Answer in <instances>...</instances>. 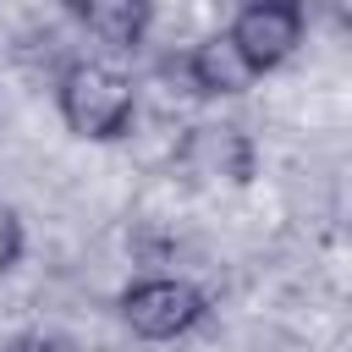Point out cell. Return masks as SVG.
<instances>
[{
    "label": "cell",
    "instance_id": "cell-5",
    "mask_svg": "<svg viewBox=\"0 0 352 352\" xmlns=\"http://www.w3.org/2000/svg\"><path fill=\"white\" fill-rule=\"evenodd\" d=\"M182 72H187V88L198 99H236L258 82V72L248 66V55L236 50V38L220 28L209 38H198L187 55H182Z\"/></svg>",
    "mask_w": 352,
    "mask_h": 352
},
{
    "label": "cell",
    "instance_id": "cell-4",
    "mask_svg": "<svg viewBox=\"0 0 352 352\" xmlns=\"http://www.w3.org/2000/svg\"><path fill=\"white\" fill-rule=\"evenodd\" d=\"M302 28H308V11H302L297 0H248V6L231 16L226 33H231L236 50L248 55V66L264 77V72H275V66H286V60L297 55Z\"/></svg>",
    "mask_w": 352,
    "mask_h": 352
},
{
    "label": "cell",
    "instance_id": "cell-8",
    "mask_svg": "<svg viewBox=\"0 0 352 352\" xmlns=\"http://www.w3.org/2000/svg\"><path fill=\"white\" fill-rule=\"evenodd\" d=\"M11 352H82V346L72 336H60V330H28V336L11 341Z\"/></svg>",
    "mask_w": 352,
    "mask_h": 352
},
{
    "label": "cell",
    "instance_id": "cell-7",
    "mask_svg": "<svg viewBox=\"0 0 352 352\" xmlns=\"http://www.w3.org/2000/svg\"><path fill=\"white\" fill-rule=\"evenodd\" d=\"M22 248H28V236H22V214H16L11 204H0V275L16 270Z\"/></svg>",
    "mask_w": 352,
    "mask_h": 352
},
{
    "label": "cell",
    "instance_id": "cell-3",
    "mask_svg": "<svg viewBox=\"0 0 352 352\" xmlns=\"http://www.w3.org/2000/svg\"><path fill=\"white\" fill-rule=\"evenodd\" d=\"M176 165L198 187H248L258 170V148L236 121H192L176 138Z\"/></svg>",
    "mask_w": 352,
    "mask_h": 352
},
{
    "label": "cell",
    "instance_id": "cell-6",
    "mask_svg": "<svg viewBox=\"0 0 352 352\" xmlns=\"http://www.w3.org/2000/svg\"><path fill=\"white\" fill-rule=\"evenodd\" d=\"M72 16L82 22L88 38L110 44V50H138L154 22V6L148 0H77Z\"/></svg>",
    "mask_w": 352,
    "mask_h": 352
},
{
    "label": "cell",
    "instance_id": "cell-1",
    "mask_svg": "<svg viewBox=\"0 0 352 352\" xmlns=\"http://www.w3.org/2000/svg\"><path fill=\"white\" fill-rule=\"evenodd\" d=\"M55 110H60V121H66L72 138H82V143H116L138 121V82L126 72H116L110 60L77 55L55 77Z\"/></svg>",
    "mask_w": 352,
    "mask_h": 352
},
{
    "label": "cell",
    "instance_id": "cell-2",
    "mask_svg": "<svg viewBox=\"0 0 352 352\" xmlns=\"http://www.w3.org/2000/svg\"><path fill=\"white\" fill-rule=\"evenodd\" d=\"M116 308H121V324L143 341H182L209 314L204 292L182 275H143L116 297Z\"/></svg>",
    "mask_w": 352,
    "mask_h": 352
},
{
    "label": "cell",
    "instance_id": "cell-9",
    "mask_svg": "<svg viewBox=\"0 0 352 352\" xmlns=\"http://www.w3.org/2000/svg\"><path fill=\"white\" fill-rule=\"evenodd\" d=\"M336 22H341V28H352V6H336Z\"/></svg>",
    "mask_w": 352,
    "mask_h": 352
}]
</instances>
